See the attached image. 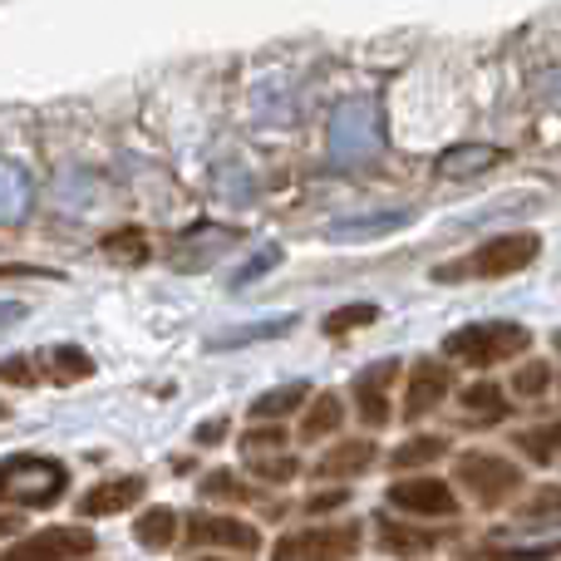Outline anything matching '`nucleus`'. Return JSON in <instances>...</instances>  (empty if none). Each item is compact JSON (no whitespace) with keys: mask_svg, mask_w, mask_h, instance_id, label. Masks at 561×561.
<instances>
[{"mask_svg":"<svg viewBox=\"0 0 561 561\" xmlns=\"http://www.w3.org/2000/svg\"><path fill=\"white\" fill-rule=\"evenodd\" d=\"M533 345V330L517 325V320H478V325H463L444 340V355L458 359V365H503V359H517L523 350Z\"/></svg>","mask_w":561,"mask_h":561,"instance_id":"nucleus-1","label":"nucleus"},{"mask_svg":"<svg viewBox=\"0 0 561 561\" xmlns=\"http://www.w3.org/2000/svg\"><path fill=\"white\" fill-rule=\"evenodd\" d=\"M69 488L65 463L45 454H15L0 463V503H20V507H49L59 503Z\"/></svg>","mask_w":561,"mask_h":561,"instance_id":"nucleus-2","label":"nucleus"},{"mask_svg":"<svg viewBox=\"0 0 561 561\" xmlns=\"http://www.w3.org/2000/svg\"><path fill=\"white\" fill-rule=\"evenodd\" d=\"M385 144V124H379V104L375 99H345L330 114V158L345 168H359L379 153Z\"/></svg>","mask_w":561,"mask_h":561,"instance_id":"nucleus-3","label":"nucleus"},{"mask_svg":"<svg viewBox=\"0 0 561 561\" xmlns=\"http://www.w3.org/2000/svg\"><path fill=\"white\" fill-rule=\"evenodd\" d=\"M542 256V237L537 232H503V237H493V242H483L473 256H468L463 266H438V280H463V276H483V280H493V276H517V272H527V266Z\"/></svg>","mask_w":561,"mask_h":561,"instance_id":"nucleus-4","label":"nucleus"},{"mask_svg":"<svg viewBox=\"0 0 561 561\" xmlns=\"http://www.w3.org/2000/svg\"><path fill=\"white\" fill-rule=\"evenodd\" d=\"M454 473H458V488H463L468 497H478L483 507L507 503V497L523 488V468H517L513 458H503V454H483V448L458 458Z\"/></svg>","mask_w":561,"mask_h":561,"instance_id":"nucleus-5","label":"nucleus"},{"mask_svg":"<svg viewBox=\"0 0 561 561\" xmlns=\"http://www.w3.org/2000/svg\"><path fill=\"white\" fill-rule=\"evenodd\" d=\"M359 552V527H300L276 542V561H350Z\"/></svg>","mask_w":561,"mask_h":561,"instance_id":"nucleus-6","label":"nucleus"},{"mask_svg":"<svg viewBox=\"0 0 561 561\" xmlns=\"http://www.w3.org/2000/svg\"><path fill=\"white\" fill-rule=\"evenodd\" d=\"M94 557V537L84 527H39L10 542L0 561H89Z\"/></svg>","mask_w":561,"mask_h":561,"instance_id":"nucleus-7","label":"nucleus"},{"mask_svg":"<svg viewBox=\"0 0 561 561\" xmlns=\"http://www.w3.org/2000/svg\"><path fill=\"white\" fill-rule=\"evenodd\" d=\"M389 507H399V513H409V517H454L458 497H454V488L438 483V478H404V483L389 488Z\"/></svg>","mask_w":561,"mask_h":561,"instance_id":"nucleus-8","label":"nucleus"},{"mask_svg":"<svg viewBox=\"0 0 561 561\" xmlns=\"http://www.w3.org/2000/svg\"><path fill=\"white\" fill-rule=\"evenodd\" d=\"M187 542H203V547H227V552H256L262 547V533L242 517H213V513H197L187 517Z\"/></svg>","mask_w":561,"mask_h":561,"instance_id":"nucleus-9","label":"nucleus"},{"mask_svg":"<svg viewBox=\"0 0 561 561\" xmlns=\"http://www.w3.org/2000/svg\"><path fill=\"white\" fill-rule=\"evenodd\" d=\"M399 375V359H379V365H365L355 379V409L369 428L389 424V379Z\"/></svg>","mask_w":561,"mask_h":561,"instance_id":"nucleus-10","label":"nucleus"},{"mask_svg":"<svg viewBox=\"0 0 561 561\" xmlns=\"http://www.w3.org/2000/svg\"><path fill=\"white\" fill-rule=\"evenodd\" d=\"M448 389H454V375H448L444 359H419L414 375H409V399H404V414L409 419H424L434 414L438 404L448 399Z\"/></svg>","mask_w":561,"mask_h":561,"instance_id":"nucleus-11","label":"nucleus"},{"mask_svg":"<svg viewBox=\"0 0 561 561\" xmlns=\"http://www.w3.org/2000/svg\"><path fill=\"white\" fill-rule=\"evenodd\" d=\"M503 158L507 153H503V148H493V144H454V148H444V153H438L434 173L444 178V183H468V178L497 168Z\"/></svg>","mask_w":561,"mask_h":561,"instance_id":"nucleus-12","label":"nucleus"},{"mask_svg":"<svg viewBox=\"0 0 561 561\" xmlns=\"http://www.w3.org/2000/svg\"><path fill=\"white\" fill-rule=\"evenodd\" d=\"M414 222L409 207H394V213H365V217H340V222L325 227L330 242H375V237H389V232H404Z\"/></svg>","mask_w":561,"mask_h":561,"instance_id":"nucleus-13","label":"nucleus"},{"mask_svg":"<svg viewBox=\"0 0 561 561\" xmlns=\"http://www.w3.org/2000/svg\"><path fill=\"white\" fill-rule=\"evenodd\" d=\"M144 497V478H114V483H94L84 497H79V513L84 517H114L128 513V507Z\"/></svg>","mask_w":561,"mask_h":561,"instance_id":"nucleus-14","label":"nucleus"},{"mask_svg":"<svg viewBox=\"0 0 561 561\" xmlns=\"http://www.w3.org/2000/svg\"><path fill=\"white\" fill-rule=\"evenodd\" d=\"M30 207H35V178H30V168L0 158V227L20 222Z\"/></svg>","mask_w":561,"mask_h":561,"instance_id":"nucleus-15","label":"nucleus"},{"mask_svg":"<svg viewBox=\"0 0 561 561\" xmlns=\"http://www.w3.org/2000/svg\"><path fill=\"white\" fill-rule=\"evenodd\" d=\"M232 242H237V227H197V232L178 247V272H183V266L187 272H197V266L217 262Z\"/></svg>","mask_w":561,"mask_h":561,"instance_id":"nucleus-16","label":"nucleus"},{"mask_svg":"<svg viewBox=\"0 0 561 561\" xmlns=\"http://www.w3.org/2000/svg\"><path fill=\"white\" fill-rule=\"evenodd\" d=\"M306 399H310V385H306V379H286V385H276V389H266V394L252 399V419H256V424H262V419H266V424H276V419H290V414H296Z\"/></svg>","mask_w":561,"mask_h":561,"instance_id":"nucleus-17","label":"nucleus"},{"mask_svg":"<svg viewBox=\"0 0 561 561\" xmlns=\"http://www.w3.org/2000/svg\"><path fill=\"white\" fill-rule=\"evenodd\" d=\"M458 404H463L468 424H478V428H488V424H497V419H507V394L493 385V379H478V385H468L463 394H458Z\"/></svg>","mask_w":561,"mask_h":561,"instance_id":"nucleus-18","label":"nucleus"},{"mask_svg":"<svg viewBox=\"0 0 561 561\" xmlns=\"http://www.w3.org/2000/svg\"><path fill=\"white\" fill-rule=\"evenodd\" d=\"M379 547L394 557H424L438 547V533L428 527H409V523H394V517H379Z\"/></svg>","mask_w":561,"mask_h":561,"instance_id":"nucleus-19","label":"nucleus"},{"mask_svg":"<svg viewBox=\"0 0 561 561\" xmlns=\"http://www.w3.org/2000/svg\"><path fill=\"white\" fill-rule=\"evenodd\" d=\"M375 444L369 438H350V444H335L325 458H320V478H355L375 463Z\"/></svg>","mask_w":561,"mask_h":561,"instance_id":"nucleus-20","label":"nucleus"},{"mask_svg":"<svg viewBox=\"0 0 561 561\" xmlns=\"http://www.w3.org/2000/svg\"><path fill=\"white\" fill-rule=\"evenodd\" d=\"M296 330V316H276V320H252V325H232L213 340L207 350H242V345H256V340H280Z\"/></svg>","mask_w":561,"mask_h":561,"instance_id":"nucleus-21","label":"nucleus"},{"mask_svg":"<svg viewBox=\"0 0 561 561\" xmlns=\"http://www.w3.org/2000/svg\"><path fill=\"white\" fill-rule=\"evenodd\" d=\"M340 419H345V409H340V394H316L306 409V419H300V444H316V438L335 434Z\"/></svg>","mask_w":561,"mask_h":561,"instance_id":"nucleus-22","label":"nucleus"},{"mask_svg":"<svg viewBox=\"0 0 561 561\" xmlns=\"http://www.w3.org/2000/svg\"><path fill=\"white\" fill-rule=\"evenodd\" d=\"M39 365H45V375L55 379V385H75V379H89V369H94L84 350H75V345L45 350V355H39Z\"/></svg>","mask_w":561,"mask_h":561,"instance_id":"nucleus-23","label":"nucleus"},{"mask_svg":"<svg viewBox=\"0 0 561 561\" xmlns=\"http://www.w3.org/2000/svg\"><path fill=\"white\" fill-rule=\"evenodd\" d=\"M134 537L148 547V552H163V547L178 537V513H173V507H148V513L138 517Z\"/></svg>","mask_w":561,"mask_h":561,"instance_id":"nucleus-24","label":"nucleus"},{"mask_svg":"<svg viewBox=\"0 0 561 561\" xmlns=\"http://www.w3.org/2000/svg\"><path fill=\"white\" fill-rule=\"evenodd\" d=\"M444 454H448L444 434H419V438H409V444H399L394 454H389V463L394 468H424V463H434V458H444Z\"/></svg>","mask_w":561,"mask_h":561,"instance_id":"nucleus-25","label":"nucleus"},{"mask_svg":"<svg viewBox=\"0 0 561 561\" xmlns=\"http://www.w3.org/2000/svg\"><path fill=\"white\" fill-rule=\"evenodd\" d=\"M517 448L537 463H561V419L557 424H542V428H523L517 434Z\"/></svg>","mask_w":561,"mask_h":561,"instance_id":"nucleus-26","label":"nucleus"},{"mask_svg":"<svg viewBox=\"0 0 561 561\" xmlns=\"http://www.w3.org/2000/svg\"><path fill=\"white\" fill-rule=\"evenodd\" d=\"M375 320H379V306H375V300H359V306H340V310H330V316H325V335H350V330L375 325Z\"/></svg>","mask_w":561,"mask_h":561,"instance_id":"nucleus-27","label":"nucleus"},{"mask_svg":"<svg viewBox=\"0 0 561 561\" xmlns=\"http://www.w3.org/2000/svg\"><path fill=\"white\" fill-rule=\"evenodd\" d=\"M247 468H252V478H262V483H290L296 478V458H286V454H252L247 458Z\"/></svg>","mask_w":561,"mask_h":561,"instance_id":"nucleus-28","label":"nucleus"},{"mask_svg":"<svg viewBox=\"0 0 561 561\" xmlns=\"http://www.w3.org/2000/svg\"><path fill=\"white\" fill-rule=\"evenodd\" d=\"M547 389H552V365H547V359H527L513 375V394H523V399H537V394H547Z\"/></svg>","mask_w":561,"mask_h":561,"instance_id":"nucleus-29","label":"nucleus"},{"mask_svg":"<svg viewBox=\"0 0 561 561\" xmlns=\"http://www.w3.org/2000/svg\"><path fill=\"white\" fill-rule=\"evenodd\" d=\"M104 252H108V256H118L124 266H138V262L148 256V242H144V232H138V227H124V232L104 237Z\"/></svg>","mask_w":561,"mask_h":561,"instance_id":"nucleus-30","label":"nucleus"},{"mask_svg":"<svg viewBox=\"0 0 561 561\" xmlns=\"http://www.w3.org/2000/svg\"><path fill=\"white\" fill-rule=\"evenodd\" d=\"M203 497H237V503H247V497H256L252 488H242L232 473H213V478H203V488H197Z\"/></svg>","mask_w":561,"mask_h":561,"instance_id":"nucleus-31","label":"nucleus"},{"mask_svg":"<svg viewBox=\"0 0 561 561\" xmlns=\"http://www.w3.org/2000/svg\"><path fill=\"white\" fill-rule=\"evenodd\" d=\"M276 448H280V428H276V424H266V428L256 424L252 434L242 438V454H247V458H252V454H276Z\"/></svg>","mask_w":561,"mask_h":561,"instance_id":"nucleus-32","label":"nucleus"},{"mask_svg":"<svg viewBox=\"0 0 561 561\" xmlns=\"http://www.w3.org/2000/svg\"><path fill=\"white\" fill-rule=\"evenodd\" d=\"M280 262V247H262V256H252V262L242 266V272L232 276V286H247V280H256V276H266L272 266Z\"/></svg>","mask_w":561,"mask_h":561,"instance_id":"nucleus-33","label":"nucleus"},{"mask_svg":"<svg viewBox=\"0 0 561 561\" xmlns=\"http://www.w3.org/2000/svg\"><path fill=\"white\" fill-rule=\"evenodd\" d=\"M523 517H561V488H542L533 503H523Z\"/></svg>","mask_w":561,"mask_h":561,"instance_id":"nucleus-34","label":"nucleus"},{"mask_svg":"<svg viewBox=\"0 0 561 561\" xmlns=\"http://www.w3.org/2000/svg\"><path fill=\"white\" fill-rule=\"evenodd\" d=\"M0 379H10V385H35V359H0Z\"/></svg>","mask_w":561,"mask_h":561,"instance_id":"nucleus-35","label":"nucleus"},{"mask_svg":"<svg viewBox=\"0 0 561 561\" xmlns=\"http://www.w3.org/2000/svg\"><path fill=\"white\" fill-rule=\"evenodd\" d=\"M222 183H227V197H232V203H252V187H242L247 183L242 168H222V173H217V187Z\"/></svg>","mask_w":561,"mask_h":561,"instance_id":"nucleus-36","label":"nucleus"},{"mask_svg":"<svg viewBox=\"0 0 561 561\" xmlns=\"http://www.w3.org/2000/svg\"><path fill=\"white\" fill-rule=\"evenodd\" d=\"M345 503H350L345 488H325V493L310 497V513H335V507H345Z\"/></svg>","mask_w":561,"mask_h":561,"instance_id":"nucleus-37","label":"nucleus"},{"mask_svg":"<svg viewBox=\"0 0 561 561\" xmlns=\"http://www.w3.org/2000/svg\"><path fill=\"white\" fill-rule=\"evenodd\" d=\"M217 438H227V419H213V424L197 428V444H217Z\"/></svg>","mask_w":561,"mask_h":561,"instance_id":"nucleus-38","label":"nucleus"},{"mask_svg":"<svg viewBox=\"0 0 561 561\" xmlns=\"http://www.w3.org/2000/svg\"><path fill=\"white\" fill-rule=\"evenodd\" d=\"M20 310H25V306H20V300H0V325H10V320H20Z\"/></svg>","mask_w":561,"mask_h":561,"instance_id":"nucleus-39","label":"nucleus"},{"mask_svg":"<svg viewBox=\"0 0 561 561\" xmlns=\"http://www.w3.org/2000/svg\"><path fill=\"white\" fill-rule=\"evenodd\" d=\"M557 350H561V330H557Z\"/></svg>","mask_w":561,"mask_h":561,"instance_id":"nucleus-40","label":"nucleus"},{"mask_svg":"<svg viewBox=\"0 0 561 561\" xmlns=\"http://www.w3.org/2000/svg\"><path fill=\"white\" fill-rule=\"evenodd\" d=\"M203 561H222V557H203Z\"/></svg>","mask_w":561,"mask_h":561,"instance_id":"nucleus-41","label":"nucleus"},{"mask_svg":"<svg viewBox=\"0 0 561 561\" xmlns=\"http://www.w3.org/2000/svg\"><path fill=\"white\" fill-rule=\"evenodd\" d=\"M0 419H5V404H0Z\"/></svg>","mask_w":561,"mask_h":561,"instance_id":"nucleus-42","label":"nucleus"}]
</instances>
